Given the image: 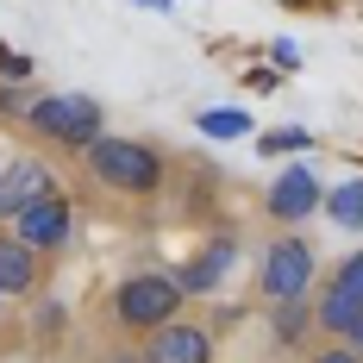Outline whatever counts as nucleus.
I'll use <instances>...</instances> for the list:
<instances>
[{
	"label": "nucleus",
	"instance_id": "1a4fd4ad",
	"mask_svg": "<svg viewBox=\"0 0 363 363\" xmlns=\"http://www.w3.org/2000/svg\"><path fill=\"white\" fill-rule=\"evenodd\" d=\"M50 188V169L38 163V157H6L0 150V219H13L26 201H38Z\"/></svg>",
	"mask_w": 363,
	"mask_h": 363
},
{
	"label": "nucleus",
	"instance_id": "9d476101",
	"mask_svg": "<svg viewBox=\"0 0 363 363\" xmlns=\"http://www.w3.org/2000/svg\"><path fill=\"white\" fill-rule=\"evenodd\" d=\"M0 289L6 294L38 289V245H26L19 232H0Z\"/></svg>",
	"mask_w": 363,
	"mask_h": 363
},
{
	"label": "nucleus",
	"instance_id": "f8f14e48",
	"mask_svg": "<svg viewBox=\"0 0 363 363\" xmlns=\"http://www.w3.org/2000/svg\"><path fill=\"white\" fill-rule=\"evenodd\" d=\"M320 207L332 213V225H345V232H363V176H357V182H345V188H332Z\"/></svg>",
	"mask_w": 363,
	"mask_h": 363
},
{
	"label": "nucleus",
	"instance_id": "39448f33",
	"mask_svg": "<svg viewBox=\"0 0 363 363\" xmlns=\"http://www.w3.org/2000/svg\"><path fill=\"white\" fill-rule=\"evenodd\" d=\"M307 282H313V245H307L301 232L276 238V245L263 251V263H257V294L276 307V301H301Z\"/></svg>",
	"mask_w": 363,
	"mask_h": 363
},
{
	"label": "nucleus",
	"instance_id": "7ed1b4c3",
	"mask_svg": "<svg viewBox=\"0 0 363 363\" xmlns=\"http://www.w3.org/2000/svg\"><path fill=\"white\" fill-rule=\"evenodd\" d=\"M26 119H32V132H44V138H57V145H69V150H88L107 132L101 101H88V94H44V101H32Z\"/></svg>",
	"mask_w": 363,
	"mask_h": 363
},
{
	"label": "nucleus",
	"instance_id": "2eb2a0df",
	"mask_svg": "<svg viewBox=\"0 0 363 363\" xmlns=\"http://www.w3.org/2000/svg\"><path fill=\"white\" fill-rule=\"evenodd\" d=\"M201 132L207 138H245L251 132V113H201Z\"/></svg>",
	"mask_w": 363,
	"mask_h": 363
},
{
	"label": "nucleus",
	"instance_id": "9b49d317",
	"mask_svg": "<svg viewBox=\"0 0 363 363\" xmlns=\"http://www.w3.org/2000/svg\"><path fill=\"white\" fill-rule=\"evenodd\" d=\"M232 251H238L232 238H213V245H201V251L188 257V269L176 276V282H182V294H207V289L219 282V276H225V263H232Z\"/></svg>",
	"mask_w": 363,
	"mask_h": 363
},
{
	"label": "nucleus",
	"instance_id": "aec40b11",
	"mask_svg": "<svg viewBox=\"0 0 363 363\" xmlns=\"http://www.w3.org/2000/svg\"><path fill=\"white\" fill-rule=\"evenodd\" d=\"M345 345H351V351H357V357H363V332H357V338H345Z\"/></svg>",
	"mask_w": 363,
	"mask_h": 363
},
{
	"label": "nucleus",
	"instance_id": "f257e3e1",
	"mask_svg": "<svg viewBox=\"0 0 363 363\" xmlns=\"http://www.w3.org/2000/svg\"><path fill=\"white\" fill-rule=\"evenodd\" d=\"M82 157H88L94 182H107L119 194H157V188H163V157L150 145H138V138H107V132H101Z\"/></svg>",
	"mask_w": 363,
	"mask_h": 363
},
{
	"label": "nucleus",
	"instance_id": "dca6fc26",
	"mask_svg": "<svg viewBox=\"0 0 363 363\" xmlns=\"http://www.w3.org/2000/svg\"><path fill=\"white\" fill-rule=\"evenodd\" d=\"M307 363H363L357 351H351V345H332V351H313V357Z\"/></svg>",
	"mask_w": 363,
	"mask_h": 363
},
{
	"label": "nucleus",
	"instance_id": "6ab92c4d",
	"mask_svg": "<svg viewBox=\"0 0 363 363\" xmlns=\"http://www.w3.org/2000/svg\"><path fill=\"white\" fill-rule=\"evenodd\" d=\"M138 6H150V13H169V6H176V0H138Z\"/></svg>",
	"mask_w": 363,
	"mask_h": 363
},
{
	"label": "nucleus",
	"instance_id": "4468645a",
	"mask_svg": "<svg viewBox=\"0 0 363 363\" xmlns=\"http://www.w3.org/2000/svg\"><path fill=\"white\" fill-rule=\"evenodd\" d=\"M307 145H313V138H307L301 125H282V132H263V138H257L263 157H294V150H307Z\"/></svg>",
	"mask_w": 363,
	"mask_h": 363
},
{
	"label": "nucleus",
	"instance_id": "f03ea898",
	"mask_svg": "<svg viewBox=\"0 0 363 363\" xmlns=\"http://www.w3.org/2000/svg\"><path fill=\"white\" fill-rule=\"evenodd\" d=\"M182 301H188V294H182L176 276L145 269V276H125V282L113 289V320H119L125 332H138V338H145V332H157V326H169V320H176Z\"/></svg>",
	"mask_w": 363,
	"mask_h": 363
},
{
	"label": "nucleus",
	"instance_id": "423d86ee",
	"mask_svg": "<svg viewBox=\"0 0 363 363\" xmlns=\"http://www.w3.org/2000/svg\"><path fill=\"white\" fill-rule=\"evenodd\" d=\"M69 225H75V207H69V194H63L57 182L13 213V232H19L26 245H38V251H57V245L69 238Z\"/></svg>",
	"mask_w": 363,
	"mask_h": 363
},
{
	"label": "nucleus",
	"instance_id": "ddd939ff",
	"mask_svg": "<svg viewBox=\"0 0 363 363\" xmlns=\"http://www.w3.org/2000/svg\"><path fill=\"white\" fill-rule=\"evenodd\" d=\"M307 326H313V313L301 301H276V345H301Z\"/></svg>",
	"mask_w": 363,
	"mask_h": 363
},
{
	"label": "nucleus",
	"instance_id": "412c9836",
	"mask_svg": "<svg viewBox=\"0 0 363 363\" xmlns=\"http://www.w3.org/2000/svg\"><path fill=\"white\" fill-rule=\"evenodd\" d=\"M6 301H13V294H6V289H0V313H6Z\"/></svg>",
	"mask_w": 363,
	"mask_h": 363
},
{
	"label": "nucleus",
	"instance_id": "a211bd4d",
	"mask_svg": "<svg viewBox=\"0 0 363 363\" xmlns=\"http://www.w3.org/2000/svg\"><path fill=\"white\" fill-rule=\"evenodd\" d=\"M0 69H6V75H26V57H13V50L0 44Z\"/></svg>",
	"mask_w": 363,
	"mask_h": 363
},
{
	"label": "nucleus",
	"instance_id": "20e7f679",
	"mask_svg": "<svg viewBox=\"0 0 363 363\" xmlns=\"http://www.w3.org/2000/svg\"><path fill=\"white\" fill-rule=\"evenodd\" d=\"M313 326L326 332V338H338V345L363 332V251H351V257L326 276L320 307H313Z\"/></svg>",
	"mask_w": 363,
	"mask_h": 363
},
{
	"label": "nucleus",
	"instance_id": "f3484780",
	"mask_svg": "<svg viewBox=\"0 0 363 363\" xmlns=\"http://www.w3.org/2000/svg\"><path fill=\"white\" fill-rule=\"evenodd\" d=\"M269 50H276V69H294V63H301V50H294L289 38H276V44H269Z\"/></svg>",
	"mask_w": 363,
	"mask_h": 363
},
{
	"label": "nucleus",
	"instance_id": "0eeeda50",
	"mask_svg": "<svg viewBox=\"0 0 363 363\" xmlns=\"http://www.w3.org/2000/svg\"><path fill=\"white\" fill-rule=\"evenodd\" d=\"M138 363H213V338H207L201 326L169 320V326L145 332V357Z\"/></svg>",
	"mask_w": 363,
	"mask_h": 363
},
{
	"label": "nucleus",
	"instance_id": "6e6552de",
	"mask_svg": "<svg viewBox=\"0 0 363 363\" xmlns=\"http://www.w3.org/2000/svg\"><path fill=\"white\" fill-rule=\"evenodd\" d=\"M326 194H320V182H313V169L307 163H294V169H282V176L269 182V219H282V225H294V219H307L313 207H320Z\"/></svg>",
	"mask_w": 363,
	"mask_h": 363
}]
</instances>
